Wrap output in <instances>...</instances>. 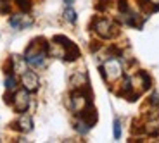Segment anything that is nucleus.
<instances>
[{"mask_svg": "<svg viewBox=\"0 0 159 143\" xmlns=\"http://www.w3.org/2000/svg\"><path fill=\"white\" fill-rule=\"evenodd\" d=\"M90 28L93 29V31L97 33V35L100 36V38H104V40H109V38H114L116 35H118V26H116L112 21L106 19V17H95V19L92 21Z\"/></svg>", "mask_w": 159, "mask_h": 143, "instance_id": "1", "label": "nucleus"}, {"mask_svg": "<svg viewBox=\"0 0 159 143\" xmlns=\"http://www.w3.org/2000/svg\"><path fill=\"white\" fill-rule=\"evenodd\" d=\"M88 103H92V95H90L88 86L76 88L75 92L71 93V110L75 112V114H80Z\"/></svg>", "mask_w": 159, "mask_h": 143, "instance_id": "2", "label": "nucleus"}, {"mask_svg": "<svg viewBox=\"0 0 159 143\" xmlns=\"http://www.w3.org/2000/svg\"><path fill=\"white\" fill-rule=\"evenodd\" d=\"M100 74L106 81H116L123 76V67L118 59H107L104 66H100Z\"/></svg>", "mask_w": 159, "mask_h": 143, "instance_id": "3", "label": "nucleus"}, {"mask_svg": "<svg viewBox=\"0 0 159 143\" xmlns=\"http://www.w3.org/2000/svg\"><path fill=\"white\" fill-rule=\"evenodd\" d=\"M12 105H14V110L24 114L30 107V92L28 90H17L14 92V100H12Z\"/></svg>", "mask_w": 159, "mask_h": 143, "instance_id": "4", "label": "nucleus"}, {"mask_svg": "<svg viewBox=\"0 0 159 143\" xmlns=\"http://www.w3.org/2000/svg\"><path fill=\"white\" fill-rule=\"evenodd\" d=\"M21 84H23L24 90L28 92H36L40 86V80H38V74L33 71H24L21 74Z\"/></svg>", "mask_w": 159, "mask_h": 143, "instance_id": "5", "label": "nucleus"}, {"mask_svg": "<svg viewBox=\"0 0 159 143\" xmlns=\"http://www.w3.org/2000/svg\"><path fill=\"white\" fill-rule=\"evenodd\" d=\"M45 57H47V52L43 50H35V52H26L24 54V59L30 66L33 67H42L45 64Z\"/></svg>", "mask_w": 159, "mask_h": 143, "instance_id": "6", "label": "nucleus"}, {"mask_svg": "<svg viewBox=\"0 0 159 143\" xmlns=\"http://www.w3.org/2000/svg\"><path fill=\"white\" fill-rule=\"evenodd\" d=\"M78 115H80V119H83V121H85V123H87L90 128L97 123V119H99V115H97V110H95V107H93L92 103H88L87 107H85L83 110L80 112Z\"/></svg>", "mask_w": 159, "mask_h": 143, "instance_id": "7", "label": "nucleus"}, {"mask_svg": "<svg viewBox=\"0 0 159 143\" xmlns=\"http://www.w3.org/2000/svg\"><path fill=\"white\" fill-rule=\"evenodd\" d=\"M9 24H11L14 29H24V28H28V26H31L33 19H30L28 16H24V12H23V14L12 16L11 19H9Z\"/></svg>", "mask_w": 159, "mask_h": 143, "instance_id": "8", "label": "nucleus"}, {"mask_svg": "<svg viewBox=\"0 0 159 143\" xmlns=\"http://www.w3.org/2000/svg\"><path fill=\"white\" fill-rule=\"evenodd\" d=\"M12 129H16V131H21V133H30L33 129V119L30 117V115H21L19 121H16V123L11 124Z\"/></svg>", "mask_w": 159, "mask_h": 143, "instance_id": "9", "label": "nucleus"}, {"mask_svg": "<svg viewBox=\"0 0 159 143\" xmlns=\"http://www.w3.org/2000/svg\"><path fill=\"white\" fill-rule=\"evenodd\" d=\"M62 59L66 60V62H75V60L80 59V48L76 47L73 41H69L66 47H64V55Z\"/></svg>", "mask_w": 159, "mask_h": 143, "instance_id": "10", "label": "nucleus"}, {"mask_svg": "<svg viewBox=\"0 0 159 143\" xmlns=\"http://www.w3.org/2000/svg\"><path fill=\"white\" fill-rule=\"evenodd\" d=\"M71 84H73V88H83V86H87L88 84V80H87V74L85 72H76L75 76H71Z\"/></svg>", "mask_w": 159, "mask_h": 143, "instance_id": "11", "label": "nucleus"}, {"mask_svg": "<svg viewBox=\"0 0 159 143\" xmlns=\"http://www.w3.org/2000/svg\"><path fill=\"white\" fill-rule=\"evenodd\" d=\"M135 78L140 81V88H142V90H149V88H151V84H152L151 76H149L145 71H139V74H137Z\"/></svg>", "mask_w": 159, "mask_h": 143, "instance_id": "12", "label": "nucleus"}, {"mask_svg": "<svg viewBox=\"0 0 159 143\" xmlns=\"http://www.w3.org/2000/svg\"><path fill=\"white\" fill-rule=\"evenodd\" d=\"M12 62H14V71L23 74L26 71V59H21V55H12Z\"/></svg>", "mask_w": 159, "mask_h": 143, "instance_id": "13", "label": "nucleus"}, {"mask_svg": "<svg viewBox=\"0 0 159 143\" xmlns=\"http://www.w3.org/2000/svg\"><path fill=\"white\" fill-rule=\"evenodd\" d=\"M75 129L80 133V135H87V133L90 131V126H88L83 119H80V117H78V121L75 123Z\"/></svg>", "mask_w": 159, "mask_h": 143, "instance_id": "14", "label": "nucleus"}, {"mask_svg": "<svg viewBox=\"0 0 159 143\" xmlns=\"http://www.w3.org/2000/svg\"><path fill=\"white\" fill-rule=\"evenodd\" d=\"M143 131L147 133L149 136H157L159 135V124L157 123H149L143 126Z\"/></svg>", "mask_w": 159, "mask_h": 143, "instance_id": "15", "label": "nucleus"}, {"mask_svg": "<svg viewBox=\"0 0 159 143\" xmlns=\"http://www.w3.org/2000/svg\"><path fill=\"white\" fill-rule=\"evenodd\" d=\"M64 19L68 21V23H71V24H75L76 19H78V17H76L75 9H73L71 5H68V7H66V11H64Z\"/></svg>", "mask_w": 159, "mask_h": 143, "instance_id": "16", "label": "nucleus"}, {"mask_svg": "<svg viewBox=\"0 0 159 143\" xmlns=\"http://www.w3.org/2000/svg\"><path fill=\"white\" fill-rule=\"evenodd\" d=\"M16 86H17V80L14 74H7L5 76V90H12L16 92Z\"/></svg>", "mask_w": 159, "mask_h": 143, "instance_id": "17", "label": "nucleus"}, {"mask_svg": "<svg viewBox=\"0 0 159 143\" xmlns=\"http://www.w3.org/2000/svg\"><path fill=\"white\" fill-rule=\"evenodd\" d=\"M16 2V5L19 7L21 12H24V14H28L30 11H31V2L30 0H14Z\"/></svg>", "mask_w": 159, "mask_h": 143, "instance_id": "18", "label": "nucleus"}, {"mask_svg": "<svg viewBox=\"0 0 159 143\" xmlns=\"http://www.w3.org/2000/svg\"><path fill=\"white\" fill-rule=\"evenodd\" d=\"M111 7V0H95V9L99 12H106Z\"/></svg>", "mask_w": 159, "mask_h": 143, "instance_id": "19", "label": "nucleus"}, {"mask_svg": "<svg viewBox=\"0 0 159 143\" xmlns=\"http://www.w3.org/2000/svg\"><path fill=\"white\" fill-rule=\"evenodd\" d=\"M9 12H11V2L0 0V14H9Z\"/></svg>", "mask_w": 159, "mask_h": 143, "instance_id": "20", "label": "nucleus"}, {"mask_svg": "<svg viewBox=\"0 0 159 143\" xmlns=\"http://www.w3.org/2000/svg\"><path fill=\"white\" fill-rule=\"evenodd\" d=\"M121 138V123L119 119H114V140Z\"/></svg>", "mask_w": 159, "mask_h": 143, "instance_id": "21", "label": "nucleus"}, {"mask_svg": "<svg viewBox=\"0 0 159 143\" xmlns=\"http://www.w3.org/2000/svg\"><path fill=\"white\" fill-rule=\"evenodd\" d=\"M118 9L121 14H125V12L128 11V2L126 0H118Z\"/></svg>", "mask_w": 159, "mask_h": 143, "instance_id": "22", "label": "nucleus"}, {"mask_svg": "<svg viewBox=\"0 0 159 143\" xmlns=\"http://www.w3.org/2000/svg\"><path fill=\"white\" fill-rule=\"evenodd\" d=\"M149 102H151V105H159V95L157 93H152Z\"/></svg>", "mask_w": 159, "mask_h": 143, "instance_id": "23", "label": "nucleus"}, {"mask_svg": "<svg viewBox=\"0 0 159 143\" xmlns=\"http://www.w3.org/2000/svg\"><path fill=\"white\" fill-rule=\"evenodd\" d=\"M73 2H75V0H64V4H66V7H68V5H73Z\"/></svg>", "mask_w": 159, "mask_h": 143, "instance_id": "24", "label": "nucleus"}]
</instances>
